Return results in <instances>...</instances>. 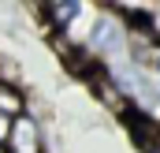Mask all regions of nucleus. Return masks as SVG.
<instances>
[{
  "instance_id": "nucleus-1",
  "label": "nucleus",
  "mask_w": 160,
  "mask_h": 153,
  "mask_svg": "<svg viewBox=\"0 0 160 153\" xmlns=\"http://www.w3.org/2000/svg\"><path fill=\"white\" fill-rule=\"evenodd\" d=\"M45 142H41V127L34 116H19L11 123V138H8V153H41Z\"/></svg>"
},
{
  "instance_id": "nucleus-2",
  "label": "nucleus",
  "mask_w": 160,
  "mask_h": 153,
  "mask_svg": "<svg viewBox=\"0 0 160 153\" xmlns=\"http://www.w3.org/2000/svg\"><path fill=\"white\" fill-rule=\"evenodd\" d=\"M0 112L8 116V119L26 116V97H22V90H19L11 78H0Z\"/></svg>"
},
{
  "instance_id": "nucleus-3",
  "label": "nucleus",
  "mask_w": 160,
  "mask_h": 153,
  "mask_svg": "<svg viewBox=\"0 0 160 153\" xmlns=\"http://www.w3.org/2000/svg\"><path fill=\"white\" fill-rule=\"evenodd\" d=\"M116 45H119V30H116V23H112V19H97L93 38H89V49L108 52V49H116Z\"/></svg>"
},
{
  "instance_id": "nucleus-4",
  "label": "nucleus",
  "mask_w": 160,
  "mask_h": 153,
  "mask_svg": "<svg viewBox=\"0 0 160 153\" xmlns=\"http://www.w3.org/2000/svg\"><path fill=\"white\" fill-rule=\"evenodd\" d=\"M45 11L52 15V26H56V30H63V26H71V19H75V15H82V4H71V0H67V4H48Z\"/></svg>"
},
{
  "instance_id": "nucleus-5",
  "label": "nucleus",
  "mask_w": 160,
  "mask_h": 153,
  "mask_svg": "<svg viewBox=\"0 0 160 153\" xmlns=\"http://www.w3.org/2000/svg\"><path fill=\"white\" fill-rule=\"evenodd\" d=\"M11 123H15V119H8V116L0 112V146H8V138H11Z\"/></svg>"
},
{
  "instance_id": "nucleus-6",
  "label": "nucleus",
  "mask_w": 160,
  "mask_h": 153,
  "mask_svg": "<svg viewBox=\"0 0 160 153\" xmlns=\"http://www.w3.org/2000/svg\"><path fill=\"white\" fill-rule=\"evenodd\" d=\"M145 150H149V153H160V135L153 138V142H149V146H145Z\"/></svg>"
},
{
  "instance_id": "nucleus-7",
  "label": "nucleus",
  "mask_w": 160,
  "mask_h": 153,
  "mask_svg": "<svg viewBox=\"0 0 160 153\" xmlns=\"http://www.w3.org/2000/svg\"><path fill=\"white\" fill-rule=\"evenodd\" d=\"M157 71H160V52H157Z\"/></svg>"
},
{
  "instance_id": "nucleus-8",
  "label": "nucleus",
  "mask_w": 160,
  "mask_h": 153,
  "mask_svg": "<svg viewBox=\"0 0 160 153\" xmlns=\"http://www.w3.org/2000/svg\"><path fill=\"white\" fill-rule=\"evenodd\" d=\"M0 153H8V146H0Z\"/></svg>"
}]
</instances>
